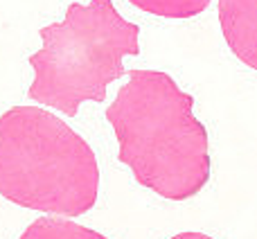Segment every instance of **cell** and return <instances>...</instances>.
<instances>
[{
  "mask_svg": "<svg viewBox=\"0 0 257 239\" xmlns=\"http://www.w3.org/2000/svg\"><path fill=\"white\" fill-rule=\"evenodd\" d=\"M128 81L106 108L120 142V163L142 187L169 201L196 196L210 181L208 129L194 97L160 70H126Z\"/></svg>",
  "mask_w": 257,
  "mask_h": 239,
  "instance_id": "cell-1",
  "label": "cell"
},
{
  "mask_svg": "<svg viewBox=\"0 0 257 239\" xmlns=\"http://www.w3.org/2000/svg\"><path fill=\"white\" fill-rule=\"evenodd\" d=\"M99 167L90 145L39 106L0 115V194L27 210L79 217L97 201Z\"/></svg>",
  "mask_w": 257,
  "mask_h": 239,
  "instance_id": "cell-2",
  "label": "cell"
},
{
  "mask_svg": "<svg viewBox=\"0 0 257 239\" xmlns=\"http://www.w3.org/2000/svg\"><path fill=\"white\" fill-rule=\"evenodd\" d=\"M39 34L43 48L30 57L34 81L27 97L68 117L84 102H104L108 84L126 75L122 59L140 54V27L124 21L111 0L72 3L61 23Z\"/></svg>",
  "mask_w": 257,
  "mask_h": 239,
  "instance_id": "cell-3",
  "label": "cell"
},
{
  "mask_svg": "<svg viewBox=\"0 0 257 239\" xmlns=\"http://www.w3.org/2000/svg\"><path fill=\"white\" fill-rule=\"evenodd\" d=\"M219 23L232 54L257 70V0H219Z\"/></svg>",
  "mask_w": 257,
  "mask_h": 239,
  "instance_id": "cell-4",
  "label": "cell"
},
{
  "mask_svg": "<svg viewBox=\"0 0 257 239\" xmlns=\"http://www.w3.org/2000/svg\"><path fill=\"white\" fill-rule=\"evenodd\" d=\"M18 239H106L99 232L70 221V217H41Z\"/></svg>",
  "mask_w": 257,
  "mask_h": 239,
  "instance_id": "cell-5",
  "label": "cell"
},
{
  "mask_svg": "<svg viewBox=\"0 0 257 239\" xmlns=\"http://www.w3.org/2000/svg\"><path fill=\"white\" fill-rule=\"evenodd\" d=\"M133 7L163 18H192L205 12L210 0H128Z\"/></svg>",
  "mask_w": 257,
  "mask_h": 239,
  "instance_id": "cell-6",
  "label": "cell"
},
{
  "mask_svg": "<svg viewBox=\"0 0 257 239\" xmlns=\"http://www.w3.org/2000/svg\"><path fill=\"white\" fill-rule=\"evenodd\" d=\"M169 239H214V237L205 235V232H178V235H174Z\"/></svg>",
  "mask_w": 257,
  "mask_h": 239,
  "instance_id": "cell-7",
  "label": "cell"
}]
</instances>
